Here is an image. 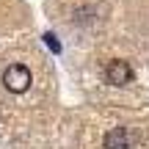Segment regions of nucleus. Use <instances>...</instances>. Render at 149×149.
<instances>
[{
  "instance_id": "nucleus-1",
  "label": "nucleus",
  "mask_w": 149,
  "mask_h": 149,
  "mask_svg": "<svg viewBox=\"0 0 149 149\" xmlns=\"http://www.w3.org/2000/svg\"><path fill=\"white\" fill-rule=\"evenodd\" d=\"M3 86L11 91V94H22V91L31 88V69L25 64H11L8 69L3 72Z\"/></svg>"
},
{
  "instance_id": "nucleus-2",
  "label": "nucleus",
  "mask_w": 149,
  "mask_h": 149,
  "mask_svg": "<svg viewBox=\"0 0 149 149\" xmlns=\"http://www.w3.org/2000/svg\"><path fill=\"white\" fill-rule=\"evenodd\" d=\"M105 80L111 86H127L133 83V66L127 61H111L105 66Z\"/></svg>"
},
{
  "instance_id": "nucleus-3",
  "label": "nucleus",
  "mask_w": 149,
  "mask_h": 149,
  "mask_svg": "<svg viewBox=\"0 0 149 149\" xmlns=\"http://www.w3.org/2000/svg\"><path fill=\"white\" fill-rule=\"evenodd\" d=\"M105 149H130V135L124 127H113L105 135Z\"/></svg>"
},
{
  "instance_id": "nucleus-4",
  "label": "nucleus",
  "mask_w": 149,
  "mask_h": 149,
  "mask_svg": "<svg viewBox=\"0 0 149 149\" xmlns=\"http://www.w3.org/2000/svg\"><path fill=\"white\" fill-rule=\"evenodd\" d=\"M44 42H47V47L53 50V53H61V44H58V39H55L53 33H44Z\"/></svg>"
}]
</instances>
